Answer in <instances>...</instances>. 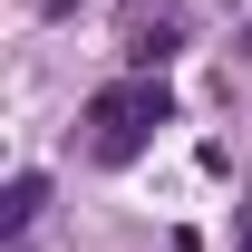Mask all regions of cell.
Segmentation results:
<instances>
[{
	"label": "cell",
	"mask_w": 252,
	"mask_h": 252,
	"mask_svg": "<svg viewBox=\"0 0 252 252\" xmlns=\"http://www.w3.org/2000/svg\"><path fill=\"white\" fill-rule=\"evenodd\" d=\"M39 204H49V185H39V175H20V185H10V243H30Z\"/></svg>",
	"instance_id": "obj_3"
},
{
	"label": "cell",
	"mask_w": 252,
	"mask_h": 252,
	"mask_svg": "<svg viewBox=\"0 0 252 252\" xmlns=\"http://www.w3.org/2000/svg\"><path fill=\"white\" fill-rule=\"evenodd\" d=\"M175 117V97H165V78H146V68H126V78H107V88L88 97V156L97 165H126L136 156V146H146V136H156V126Z\"/></svg>",
	"instance_id": "obj_1"
},
{
	"label": "cell",
	"mask_w": 252,
	"mask_h": 252,
	"mask_svg": "<svg viewBox=\"0 0 252 252\" xmlns=\"http://www.w3.org/2000/svg\"><path fill=\"white\" fill-rule=\"evenodd\" d=\"M165 59H175V20H136V30H126V68H146V78H156Z\"/></svg>",
	"instance_id": "obj_2"
}]
</instances>
